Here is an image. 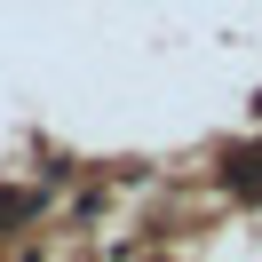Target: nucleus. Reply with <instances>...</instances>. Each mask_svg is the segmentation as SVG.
Returning <instances> with one entry per match:
<instances>
[{
	"label": "nucleus",
	"mask_w": 262,
	"mask_h": 262,
	"mask_svg": "<svg viewBox=\"0 0 262 262\" xmlns=\"http://www.w3.org/2000/svg\"><path fill=\"white\" fill-rule=\"evenodd\" d=\"M223 191H230V199H246V207H262V143L223 151Z\"/></svg>",
	"instance_id": "f257e3e1"
},
{
	"label": "nucleus",
	"mask_w": 262,
	"mask_h": 262,
	"mask_svg": "<svg viewBox=\"0 0 262 262\" xmlns=\"http://www.w3.org/2000/svg\"><path fill=\"white\" fill-rule=\"evenodd\" d=\"M24 214H40V199H24V191H0V223H24Z\"/></svg>",
	"instance_id": "f03ea898"
}]
</instances>
